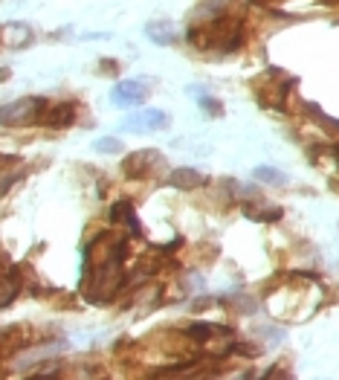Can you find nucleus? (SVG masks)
Masks as SVG:
<instances>
[{"mask_svg": "<svg viewBox=\"0 0 339 380\" xmlns=\"http://www.w3.org/2000/svg\"><path fill=\"white\" fill-rule=\"evenodd\" d=\"M125 256H128V235L102 232L84 250V279L81 290L93 305L110 302L125 287Z\"/></svg>", "mask_w": 339, "mask_h": 380, "instance_id": "1", "label": "nucleus"}, {"mask_svg": "<svg viewBox=\"0 0 339 380\" xmlns=\"http://www.w3.org/2000/svg\"><path fill=\"white\" fill-rule=\"evenodd\" d=\"M189 41L200 50H212V53H235L244 44V21L241 18H209L200 26L189 29Z\"/></svg>", "mask_w": 339, "mask_h": 380, "instance_id": "2", "label": "nucleus"}, {"mask_svg": "<svg viewBox=\"0 0 339 380\" xmlns=\"http://www.w3.org/2000/svg\"><path fill=\"white\" fill-rule=\"evenodd\" d=\"M293 93V78L284 76L281 70H270L267 78H261L256 84V99L261 108H273V111H287V99Z\"/></svg>", "mask_w": 339, "mask_h": 380, "instance_id": "3", "label": "nucleus"}, {"mask_svg": "<svg viewBox=\"0 0 339 380\" xmlns=\"http://www.w3.org/2000/svg\"><path fill=\"white\" fill-rule=\"evenodd\" d=\"M44 105H47L44 99H35V96H24V99H15L9 105H0V125H4V128H26V125H38Z\"/></svg>", "mask_w": 339, "mask_h": 380, "instance_id": "4", "label": "nucleus"}, {"mask_svg": "<svg viewBox=\"0 0 339 380\" xmlns=\"http://www.w3.org/2000/svg\"><path fill=\"white\" fill-rule=\"evenodd\" d=\"M162 168H165V157L157 148H142L122 160V172L134 180H148L154 178V172H162Z\"/></svg>", "mask_w": 339, "mask_h": 380, "instance_id": "5", "label": "nucleus"}, {"mask_svg": "<svg viewBox=\"0 0 339 380\" xmlns=\"http://www.w3.org/2000/svg\"><path fill=\"white\" fill-rule=\"evenodd\" d=\"M168 125H172V116L160 108H145L140 113H131L125 116L119 128L122 131H137V134H145V131H165Z\"/></svg>", "mask_w": 339, "mask_h": 380, "instance_id": "6", "label": "nucleus"}, {"mask_svg": "<svg viewBox=\"0 0 339 380\" xmlns=\"http://www.w3.org/2000/svg\"><path fill=\"white\" fill-rule=\"evenodd\" d=\"M110 99L119 108H140L148 99V84L142 78H128V81H119L116 88L110 91Z\"/></svg>", "mask_w": 339, "mask_h": 380, "instance_id": "7", "label": "nucleus"}, {"mask_svg": "<svg viewBox=\"0 0 339 380\" xmlns=\"http://www.w3.org/2000/svg\"><path fill=\"white\" fill-rule=\"evenodd\" d=\"M110 224H116V227H122L128 235H134V238H140L142 235V227H140V218H137V212H134V206H131V200H116L113 206H110Z\"/></svg>", "mask_w": 339, "mask_h": 380, "instance_id": "8", "label": "nucleus"}, {"mask_svg": "<svg viewBox=\"0 0 339 380\" xmlns=\"http://www.w3.org/2000/svg\"><path fill=\"white\" fill-rule=\"evenodd\" d=\"M73 119H75V105L58 102V105H44L38 125H47V128H67V125H73Z\"/></svg>", "mask_w": 339, "mask_h": 380, "instance_id": "9", "label": "nucleus"}, {"mask_svg": "<svg viewBox=\"0 0 339 380\" xmlns=\"http://www.w3.org/2000/svg\"><path fill=\"white\" fill-rule=\"evenodd\" d=\"M0 44L21 50L26 44H32V26L24 21H9V24H0Z\"/></svg>", "mask_w": 339, "mask_h": 380, "instance_id": "10", "label": "nucleus"}, {"mask_svg": "<svg viewBox=\"0 0 339 380\" xmlns=\"http://www.w3.org/2000/svg\"><path fill=\"white\" fill-rule=\"evenodd\" d=\"M145 35H148L151 44H157V47H172V44H177V29H174L172 21H165V18L148 21L145 24Z\"/></svg>", "mask_w": 339, "mask_h": 380, "instance_id": "11", "label": "nucleus"}, {"mask_svg": "<svg viewBox=\"0 0 339 380\" xmlns=\"http://www.w3.org/2000/svg\"><path fill=\"white\" fill-rule=\"evenodd\" d=\"M18 290H21V273L9 267V262L0 265V308H6L18 297Z\"/></svg>", "mask_w": 339, "mask_h": 380, "instance_id": "12", "label": "nucleus"}, {"mask_svg": "<svg viewBox=\"0 0 339 380\" xmlns=\"http://www.w3.org/2000/svg\"><path fill=\"white\" fill-rule=\"evenodd\" d=\"M241 209H244V215L249 221H256V224H270V221H278L281 218V209L278 206H267L261 200H246Z\"/></svg>", "mask_w": 339, "mask_h": 380, "instance_id": "13", "label": "nucleus"}, {"mask_svg": "<svg viewBox=\"0 0 339 380\" xmlns=\"http://www.w3.org/2000/svg\"><path fill=\"white\" fill-rule=\"evenodd\" d=\"M168 183H172L174 189H183V192H192V189H197V186H203V178H200V172L197 168H174L172 175H168Z\"/></svg>", "mask_w": 339, "mask_h": 380, "instance_id": "14", "label": "nucleus"}, {"mask_svg": "<svg viewBox=\"0 0 339 380\" xmlns=\"http://www.w3.org/2000/svg\"><path fill=\"white\" fill-rule=\"evenodd\" d=\"M252 178H256L259 183H264V186H287V175L281 172V168H273V165H259L256 172H252Z\"/></svg>", "mask_w": 339, "mask_h": 380, "instance_id": "15", "label": "nucleus"}, {"mask_svg": "<svg viewBox=\"0 0 339 380\" xmlns=\"http://www.w3.org/2000/svg\"><path fill=\"white\" fill-rule=\"evenodd\" d=\"M93 148H96L99 154H122V151H125V145H122L119 137H102V140L93 143Z\"/></svg>", "mask_w": 339, "mask_h": 380, "instance_id": "16", "label": "nucleus"}, {"mask_svg": "<svg viewBox=\"0 0 339 380\" xmlns=\"http://www.w3.org/2000/svg\"><path fill=\"white\" fill-rule=\"evenodd\" d=\"M200 108H203L209 116H224V105H221L218 99L206 96V93H200Z\"/></svg>", "mask_w": 339, "mask_h": 380, "instance_id": "17", "label": "nucleus"}]
</instances>
